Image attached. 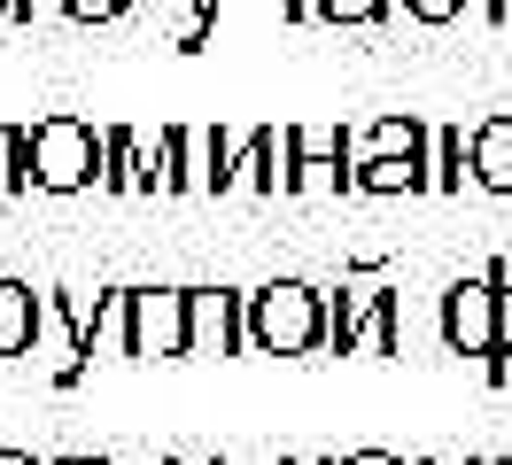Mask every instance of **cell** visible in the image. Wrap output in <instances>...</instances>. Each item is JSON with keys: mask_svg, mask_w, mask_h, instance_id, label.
<instances>
[{"mask_svg": "<svg viewBox=\"0 0 512 465\" xmlns=\"http://www.w3.org/2000/svg\"><path fill=\"white\" fill-rule=\"evenodd\" d=\"M86 194V186H101V132L86 117H70V109H55V117H39L32 132H24V194Z\"/></svg>", "mask_w": 512, "mask_h": 465, "instance_id": "obj_1", "label": "cell"}, {"mask_svg": "<svg viewBox=\"0 0 512 465\" xmlns=\"http://www.w3.org/2000/svg\"><path fill=\"white\" fill-rule=\"evenodd\" d=\"M249 349L264 357H319L326 349V287L311 279H272L249 295Z\"/></svg>", "mask_w": 512, "mask_h": 465, "instance_id": "obj_2", "label": "cell"}, {"mask_svg": "<svg viewBox=\"0 0 512 465\" xmlns=\"http://www.w3.org/2000/svg\"><path fill=\"white\" fill-rule=\"evenodd\" d=\"M132 357H140V365H171V357H194L187 287H132Z\"/></svg>", "mask_w": 512, "mask_h": 465, "instance_id": "obj_3", "label": "cell"}, {"mask_svg": "<svg viewBox=\"0 0 512 465\" xmlns=\"http://www.w3.org/2000/svg\"><path fill=\"white\" fill-rule=\"evenodd\" d=\"M443 341L458 349V357L497 365V287H489V279H458V287H443Z\"/></svg>", "mask_w": 512, "mask_h": 465, "instance_id": "obj_4", "label": "cell"}, {"mask_svg": "<svg viewBox=\"0 0 512 465\" xmlns=\"http://www.w3.org/2000/svg\"><path fill=\"white\" fill-rule=\"evenodd\" d=\"M187 318H194V349H210V357H241L249 349V295L187 287Z\"/></svg>", "mask_w": 512, "mask_h": 465, "instance_id": "obj_5", "label": "cell"}, {"mask_svg": "<svg viewBox=\"0 0 512 465\" xmlns=\"http://www.w3.org/2000/svg\"><path fill=\"white\" fill-rule=\"evenodd\" d=\"M233 186L249 194H288V124H256L233 155Z\"/></svg>", "mask_w": 512, "mask_h": 465, "instance_id": "obj_6", "label": "cell"}, {"mask_svg": "<svg viewBox=\"0 0 512 465\" xmlns=\"http://www.w3.org/2000/svg\"><path fill=\"white\" fill-rule=\"evenodd\" d=\"M39 334H47V295H32L24 279H0V365L39 349Z\"/></svg>", "mask_w": 512, "mask_h": 465, "instance_id": "obj_7", "label": "cell"}, {"mask_svg": "<svg viewBox=\"0 0 512 465\" xmlns=\"http://www.w3.org/2000/svg\"><path fill=\"white\" fill-rule=\"evenodd\" d=\"M373 155H435V132L419 117H381V124H365V132H350V171L373 163Z\"/></svg>", "mask_w": 512, "mask_h": 465, "instance_id": "obj_8", "label": "cell"}, {"mask_svg": "<svg viewBox=\"0 0 512 465\" xmlns=\"http://www.w3.org/2000/svg\"><path fill=\"white\" fill-rule=\"evenodd\" d=\"M357 194H435V163L427 155H373V163H357Z\"/></svg>", "mask_w": 512, "mask_h": 465, "instance_id": "obj_9", "label": "cell"}, {"mask_svg": "<svg viewBox=\"0 0 512 465\" xmlns=\"http://www.w3.org/2000/svg\"><path fill=\"white\" fill-rule=\"evenodd\" d=\"M474 186L481 194H512V117L474 124Z\"/></svg>", "mask_w": 512, "mask_h": 465, "instance_id": "obj_10", "label": "cell"}, {"mask_svg": "<svg viewBox=\"0 0 512 465\" xmlns=\"http://www.w3.org/2000/svg\"><path fill=\"white\" fill-rule=\"evenodd\" d=\"M435 194H458V186L474 179V132L466 124H435Z\"/></svg>", "mask_w": 512, "mask_h": 465, "instance_id": "obj_11", "label": "cell"}, {"mask_svg": "<svg viewBox=\"0 0 512 465\" xmlns=\"http://www.w3.org/2000/svg\"><path fill=\"white\" fill-rule=\"evenodd\" d=\"M365 303H373V295H365V287H350V279H342V287H326V349H334V357H350V349H357Z\"/></svg>", "mask_w": 512, "mask_h": 465, "instance_id": "obj_12", "label": "cell"}, {"mask_svg": "<svg viewBox=\"0 0 512 465\" xmlns=\"http://www.w3.org/2000/svg\"><path fill=\"white\" fill-rule=\"evenodd\" d=\"M101 186L109 194H140V132H125V124L101 132Z\"/></svg>", "mask_w": 512, "mask_h": 465, "instance_id": "obj_13", "label": "cell"}, {"mask_svg": "<svg viewBox=\"0 0 512 465\" xmlns=\"http://www.w3.org/2000/svg\"><path fill=\"white\" fill-rule=\"evenodd\" d=\"M288 186H295V194H350L357 171H350V155H295Z\"/></svg>", "mask_w": 512, "mask_h": 465, "instance_id": "obj_14", "label": "cell"}, {"mask_svg": "<svg viewBox=\"0 0 512 465\" xmlns=\"http://www.w3.org/2000/svg\"><path fill=\"white\" fill-rule=\"evenodd\" d=\"M481 279L497 287V365H489V380H505V372H512V264L497 256V264H489Z\"/></svg>", "mask_w": 512, "mask_h": 465, "instance_id": "obj_15", "label": "cell"}, {"mask_svg": "<svg viewBox=\"0 0 512 465\" xmlns=\"http://www.w3.org/2000/svg\"><path fill=\"white\" fill-rule=\"evenodd\" d=\"M311 16L319 24H381L388 0H311Z\"/></svg>", "mask_w": 512, "mask_h": 465, "instance_id": "obj_16", "label": "cell"}, {"mask_svg": "<svg viewBox=\"0 0 512 465\" xmlns=\"http://www.w3.org/2000/svg\"><path fill=\"white\" fill-rule=\"evenodd\" d=\"M0 194H24V132L0 124Z\"/></svg>", "mask_w": 512, "mask_h": 465, "instance_id": "obj_17", "label": "cell"}, {"mask_svg": "<svg viewBox=\"0 0 512 465\" xmlns=\"http://www.w3.org/2000/svg\"><path fill=\"white\" fill-rule=\"evenodd\" d=\"M70 24H117V16H132V0H63Z\"/></svg>", "mask_w": 512, "mask_h": 465, "instance_id": "obj_18", "label": "cell"}, {"mask_svg": "<svg viewBox=\"0 0 512 465\" xmlns=\"http://www.w3.org/2000/svg\"><path fill=\"white\" fill-rule=\"evenodd\" d=\"M458 8H466V0H404L412 24H458Z\"/></svg>", "mask_w": 512, "mask_h": 465, "instance_id": "obj_19", "label": "cell"}, {"mask_svg": "<svg viewBox=\"0 0 512 465\" xmlns=\"http://www.w3.org/2000/svg\"><path fill=\"white\" fill-rule=\"evenodd\" d=\"M16 24H39V16H63V0H8Z\"/></svg>", "mask_w": 512, "mask_h": 465, "instance_id": "obj_20", "label": "cell"}, {"mask_svg": "<svg viewBox=\"0 0 512 465\" xmlns=\"http://www.w3.org/2000/svg\"><path fill=\"white\" fill-rule=\"evenodd\" d=\"M481 8H489V24H497V31H512V0H481Z\"/></svg>", "mask_w": 512, "mask_h": 465, "instance_id": "obj_21", "label": "cell"}, {"mask_svg": "<svg viewBox=\"0 0 512 465\" xmlns=\"http://www.w3.org/2000/svg\"><path fill=\"white\" fill-rule=\"evenodd\" d=\"M342 465H404V458H388V450H357V458H342Z\"/></svg>", "mask_w": 512, "mask_h": 465, "instance_id": "obj_22", "label": "cell"}, {"mask_svg": "<svg viewBox=\"0 0 512 465\" xmlns=\"http://www.w3.org/2000/svg\"><path fill=\"white\" fill-rule=\"evenodd\" d=\"M272 8H280V16H295V24L311 16V0H272Z\"/></svg>", "mask_w": 512, "mask_h": 465, "instance_id": "obj_23", "label": "cell"}, {"mask_svg": "<svg viewBox=\"0 0 512 465\" xmlns=\"http://www.w3.org/2000/svg\"><path fill=\"white\" fill-rule=\"evenodd\" d=\"M0 465H47V458H32V450H0Z\"/></svg>", "mask_w": 512, "mask_h": 465, "instance_id": "obj_24", "label": "cell"}, {"mask_svg": "<svg viewBox=\"0 0 512 465\" xmlns=\"http://www.w3.org/2000/svg\"><path fill=\"white\" fill-rule=\"evenodd\" d=\"M419 465H489V458H419Z\"/></svg>", "mask_w": 512, "mask_h": 465, "instance_id": "obj_25", "label": "cell"}, {"mask_svg": "<svg viewBox=\"0 0 512 465\" xmlns=\"http://www.w3.org/2000/svg\"><path fill=\"white\" fill-rule=\"evenodd\" d=\"M55 465H109V458H55Z\"/></svg>", "mask_w": 512, "mask_h": 465, "instance_id": "obj_26", "label": "cell"}, {"mask_svg": "<svg viewBox=\"0 0 512 465\" xmlns=\"http://www.w3.org/2000/svg\"><path fill=\"white\" fill-rule=\"evenodd\" d=\"M288 465H342V458H288Z\"/></svg>", "mask_w": 512, "mask_h": 465, "instance_id": "obj_27", "label": "cell"}, {"mask_svg": "<svg viewBox=\"0 0 512 465\" xmlns=\"http://www.w3.org/2000/svg\"><path fill=\"white\" fill-rule=\"evenodd\" d=\"M163 465H194V458H163Z\"/></svg>", "mask_w": 512, "mask_h": 465, "instance_id": "obj_28", "label": "cell"}, {"mask_svg": "<svg viewBox=\"0 0 512 465\" xmlns=\"http://www.w3.org/2000/svg\"><path fill=\"white\" fill-rule=\"evenodd\" d=\"M202 465H225V458H202Z\"/></svg>", "mask_w": 512, "mask_h": 465, "instance_id": "obj_29", "label": "cell"}, {"mask_svg": "<svg viewBox=\"0 0 512 465\" xmlns=\"http://www.w3.org/2000/svg\"><path fill=\"white\" fill-rule=\"evenodd\" d=\"M489 465H512V458H489Z\"/></svg>", "mask_w": 512, "mask_h": 465, "instance_id": "obj_30", "label": "cell"}, {"mask_svg": "<svg viewBox=\"0 0 512 465\" xmlns=\"http://www.w3.org/2000/svg\"><path fill=\"white\" fill-rule=\"evenodd\" d=\"M0 16H8V0H0Z\"/></svg>", "mask_w": 512, "mask_h": 465, "instance_id": "obj_31", "label": "cell"}]
</instances>
